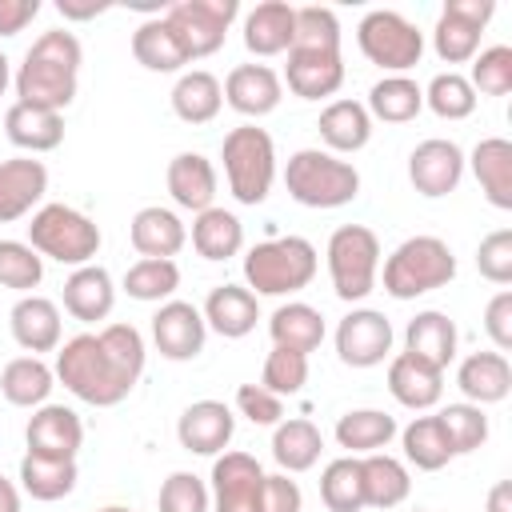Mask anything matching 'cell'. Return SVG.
<instances>
[{
    "mask_svg": "<svg viewBox=\"0 0 512 512\" xmlns=\"http://www.w3.org/2000/svg\"><path fill=\"white\" fill-rule=\"evenodd\" d=\"M144 336L132 324H104L100 332H80L56 348V380L92 408L120 404L144 376Z\"/></svg>",
    "mask_w": 512,
    "mask_h": 512,
    "instance_id": "cell-1",
    "label": "cell"
},
{
    "mask_svg": "<svg viewBox=\"0 0 512 512\" xmlns=\"http://www.w3.org/2000/svg\"><path fill=\"white\" fill-rule=\"evenodd\" d=\"M80 64H84V48H80V40L72 32L52 28L44 36H36V44L24 52V60H20L16 76H12L20 104L64 112L76 100Z\"/></svg>",
    "mask_w": 512,
    "mask_h": 512,
    "instance_id": "cell-2",
    "label": "cell"
},
{
    "mask_svg": "<svg viewBox=\"0 0 512 512\" xmlns=\"http://www.w3.org/2000/svg\"><path fill=\"white\" fill-rule=\"evenodd\" d=\"M316 268H320V256L304 236L260 240L244 256V280L252 296H292L312 284Z\"/></svg>",
    "mask_w": 512,
    "mask_h": 512,
    "instance_id": "cell-3",
    "label": "cell"
},
{
    "mask_svg": "<svg viewBox=\"0 0 512 512\" xmlns=\"http://www.w3.org/2000/svg\"><path fill=\"white\" fill-rule=\"evenodd\" d=\"M284 188L304 208H344L360 196V172L324 148H300L284 164Z\"/></svg>",
    "mask_w": 512,
    "mask_h": 512,
    "instance_id": "cell-4",
    "label": "cell"
},
{
    "mask_svg": "<svg viewBox=\"0 0 512 512\" xmlns=\"http://www.w3.org/2000/svg\"><path fill=\"white\" fill-rule=\"evenodd\" d=\"M452 276L456 256L440 236H408L384 260V292L392 300H416L424 292L452 284Z\"/></svg>",
    "mask_w": 512,
    "mask_h": 512,
    "instance_id": "cell-5",
    "label": "cell"
},
{
    "mask_svg": "<svg viewBox=\"0 0 512 512\" xmlns=\"http://www.w3.org/2000/svg\"><path fill=\"white\" fill-rule=\"evenodd\" d=\"M220 160H224V180L228 192L236 196V204H264L276 180V144L264 128L256 124H240L224 136L220 144Z\"/></svg>",
    "mask_w": 512,
    "mask_h": 512,
    "instance_id": "cell-6",
    "label": "cell"
},
{
    "mask_svg": "<svg viewBox=\"0 0 512 512\" xmlns=\"http://www.w3.org/2000/svg\"><path fill=\"white\" fill-rule=\"evenodd\" d=\"M100 228L92 216H84L80 208L72 204H40L32 212V224H28V244L56 260V264H68V268H84L96 260L100 252Z\"/></svg>",
    "mask_w": 512,
    "mask_h": 512,
    "instance_id": "cell-7",
    "label": "cell"
},
{
    "mask_svg": "<svg viewBox=\"0 0 512 512\" xmlns=\"http://www.w3.org/2000/svg\"><path fill=\"white\" fill-rule=\"evenodd\" d=\"M328 276H332V288L340 300L356 304L364 300L372 288H376V276H380V240L372 228L364 224H340L332 236H328Z\"/></svg>",
    "mask_w": 512,
    "mask_h": 512,
    "instance_id": "cell-8",
    "label": "cell"
},
{
    "mask_svg": "<svg viewBox=\"0 0 512 512\" xmlns=\"http://www.w3.org/2000/svg\"><path fill=\"white\" fill-rule=\"evenodd\" d=\"M356 44L364 60H372L388 76H408V68H416L424 56V32L392 8H372L356 28Z\"/></svg>",
    "mask_w": 512,
    "mask_h": 512,
    "instance_id": "cell-9",
    "label": "cell"
},
{
    "mask_svg": "<svg viewBox=\"0 0 512 512\" xmlns=\"http://www.w3.org/2000/svg\"><path fill=\"white\" fill-rule=\"evenodd\" d=\"M160 16L176 32V40L184 44L188 64H192V60H204L224 48V36H228L232 20L240 16V4L236 0H176Z\"/></svg>",
    "mask_w": 512,
    "mask_h": 512,
    "instance_id": "cell-10",
    "label": "cell"
},
{
    "mask_svg": "<svg viewBox=\"0 0 512 512\" xmlns=\"http://www.w3.org/2000/svg\"><path fill=\"white\" fill-rule=\"evenodd\" d=\"M496 16V0H444L432 28V48L444 64H468L480 52V32Z\"/></svg>",
    "mask_w": 512,
    "mask_h": 512,
    "instance_id": "cell-11",
    "label": "cell"
},
{
    "mask_svg": "<svg viewBox=\"0 0 512 512\" xmlns=\"http://www.w3.org/2000/svg\"><path fill=\"white\" fill-rule=\"evenodd\" d=\"M392 352V320L376 308H352L336 324V356L348 368H376Z\"/></svg>",
    "mask_w": 512,
    "mask_h": 512,
    "instance_id": "cell-12",
    "label": "cell"
},
{
    "mask_svg": "<svg viewBox=\"0 0 512 512\" xmlns=\"http://www.w3.org/2000/svg\"><path fill=\"white\" fill-rule=\"evenodd\" d=\"M264 468L248 452H220L212 460V512H260Z\"/></svg>",
    "mask_w": 512,
    "mask_h": 512,
    "instance_id": "cell-13",
    "label": "cell"
},
{
    "mask_svg": "<svg viewBox=\"0 0 512 512\" xmlns=\"http://www.w3.org/2000/svg\"><path fill=\"white\" fill-rule=\"evenodd\" d=\"M408 180L428 200H440V196L456 192L460 180H464V152H460V144L444 140V136L420 140L412 148V156H408Z\"/></svg>",
    "mask_w": 512,
    "mask_h": 512,
    "instance_id": "cell-14",
    "label": "cell"
},
{
    "mask_svg": "<svg viewBox=\"0 0 512 512\" xmlns=\"http://www.w3.org/2000/svg\"><path fill=\"white\" fill-rule=\"evenodd\" d=\"M208 324L196 304L188 300H164L152 316V344L164 360H196L204 352Z\"/></svg>",
    "mask_w": 512,
    "mask_h": 512,
    "instance_id": "cell-15",
    "label": "cell"
},
{
    "mask_svg": "<svg viewBox=\"0 0 512 512\" xmlns=\"http://www.w3.org/2000/svg\"><path fill=\"white\" fill-rule=\"evenodd\" d=\"M236 432V416L224 400H192L176 420V440L192 456H220Z\"/></svg>",
    "mask_w": 512,
    "mask_h": 512,
    "instance_id": "cell-16",
    "label": "cell"
},
{
    "mask_svg": "<svg viewBox=\"0 0 512 512\" xmlns=\"http://www.w3.org/2000/svg\"><path fill=\"white\" fill-rule=\"evenodd\" d=\"M24 444L32 456L76 460V452L84 444V424L64 404H40V408H32V416L24 424Z\"/></svg>",
    "mask_w": 512,
    "mask_h": 512,
    "instance_id": "cell-17",
    "label": "cell"
},
{
    "mask_svg": "<svg viewBox=\"0 0 512 512\" xmlns=\"http://www.w3.org/2000/svg\"><path fill=\"white\" fill-rule=\"evenodd\" d=\"M220 88H224V104L248 120L276 112L284 100V80L268 64H236Z\"/></svg>",
    "mask_w": 512,
    "mask_h": 512,
    "instance_id": "cell-18",
    "label": "cell"
},
{
    "mask_svg": "<svg viewBox=\"0 0 512 512\" xmlns=\"http://www.w3.org/2000/svg\"><path fill=\"white\" fill-rule=\"evenodd\" d=\"M8 328H12V340L28 352V356H40V352H56L60 348V308L56 300L40 296V292H28L12 304L8 312Z\"/></svg>",
    "mask_w": 512,
    "mask_h": 512,
    "instance_id": "cell-19",
    "label": "cell"
},
{
    "mask_svg": "<svg viewBox=\"0 0 512 512\" xmlns=\"http://www.w3.org/2000/svg\"><path fill=\"white\" fill-rule=\"evenodd\" d=\"M48 192V168L32 156L0 160V224L28 216Z\"/></svg>",
    "mask_w": 512,
    "mask_h": 512,
    "instance_id": "cell-20",
    "label": "cell"
},
{
    "mask_svg": "<svg viewBox=\"0 0 512 512\" xmlns=\"http://www.w3.org/2000/svg\"><path fill=\"white\" fill-rule=\"evenodd\" d=\"M284 80L288 92L300 100H324L336 96L344 84V60L340 52H304V48H288V64H284Z\"/></svg>",
    "mask_w": 512,
    "mask_h": 512,
    "instance_id": "cell-21",
    "label": "cell"
},
{
    "mask_svg": "<svg viewBox=\"0 0 512 512\" xmlns=\"http://www.w3.org/2000/svg\"><path fill=\"white\" fill-rule=\"evenodd\" d=\"M388 392L396 396V404H404L412 412H424V408L440 404V396H444V372L432 368L428 360L412 356V352H396L388 360Z\"/></svg>",
    "mask_w": 512,
    "mask_h": 512,
    "instance_id": "cell-22",
    "label": "cell"
},
{
    "mask_svg": "<svg viewBox=\"0 0 512 512\" xmlns=\"http://www.w3.org/2000/svg\"><path fill=\"white\" fill-rule=\"evenodd\" d=\"M456 388L468 404H500L512 392V364L504 352H468L456 368Z\"/></svg>",
    "mask_w": 512,
    "mask_h": 512,
    "instance_id": "cell-23",
    "label": "cell"
},
{
    "mask_svg": "<svg viewBox=\"0 0 512 512\" xmlns=\"http://www.w3.org/2000/svg\"><path fill=\"white\" fill-rule=\"evenodd\" d=\"M464 168H472V176L492 208H500V212L512 208V140L484 136L472 148V156H464Z\"/></svg>",
    "mask_w": 512,
    "mask_h": 512,
    "instance_id": "cell-24",
    "label": "cell"
},
{
    "mask_svg": "<svg viewBox=\"0 0 512 512\" xmlns=\"http://www.w3.org/2000/svg\"><path fill=\"white\" fill-rule=\"evenodd\" d=\"M128 240L140 256L148 260H172L184 244H188V228L184 220L172 212V208H160V204H148L132 216L128 224Z\"/></svg>",
    "mask_w": 512,
    "mask_h": 512,
    "instance_id": "cell-25",
    "label": "cell"
},
{
    "mask_svg": "<svg viewBox=\"0 0 512 512\" xmlns=\"http://www.w3.org/2000/svg\"><path fill=\"white\" fill-rule=\"evenodd\" d=\"M116 304V284L108 276V268L100 264H84V268H72V276L64 280V312L80 324H96V320H108Z\"/></svg>",
    "mask_w": 512,
    "mask_h": 512,
    "instance_id": "cell-26",
    "label": "cell"
},
{
    "mask_svg": "<svg viewBox=\"0 0 512 512\" xmlns=\"http://www.w3.org/2000/svg\"><path fill=\"white\" fill-rule=\"evenodd\" d=\"M200 316H204V324H208L216 336L240 340V336H248V332L256 328V320H260V300H256L248 288H240V284H216V288L208 292Z\"/></svg>",
    "mask_w": 512,
    "mask_h": 512,
    "instance_id": "cell-27",
    "label": "cell"
},
{
    "mask_svg": "<svg viewBox=\"0 0 512 512\" xmlns=\"http://www.w3.org/2000/svg\"><path fill=\"white\" fill-rule=\"evenodd\" d=\"M296 8L288 0H264L244 16V48L252 56H280L292 48Z\"/></svg>",
    "mask_w": 512,
    "mask_h": 512,
    "instance_id": "cell-28",
    "label": "cell"
},
{
    "mask_svg": "<svg viewBox=\"0 0 512 512\" xmlns=\"http://www.w3.org/2000/svg\"><path fill=\"white\" fill-rule=\"evenodd\" d=\"M164 180H168V196L188 212H204L216 200V168L200 152H176L168 160Z\"/></svg>",
    "mask_w": 512,
    "mask_h": 512,
    "instance_id": "cell-29",
    "label": "cell"
},
{
    "mask_svg": "<svg viewBox=\"0 0 512 512\" xmlns=\"http://www.w3.org/2000/svg\"><path fill=\"white\" fill-rule=\"evenodd\" d=\"M4 136L20 148V152H28V156H36V152H52V148H60V140H64V112H48V108H32V104H12L8 112H4Z\"/></svg>",
    "mask_w": 512,
    "mask_h": 512,
    "instance_id": "cell-30",
    "label": "cell"
},
{
    "mask_svg": "<svg viewBox=\"0 0 512 512\" xmlns=\"http://www.w3.org/2000/svg\"><path fill=\"white\" fill-rule=\"evenodd\" d=\"M456 340H460L456 324H452L444 312H436V308L416 312V316L408 320V328H404V352L428 360V364L440 368V372L456 360Z\"/></svg>",
    "mask_w": 512,
    "mask_h": 512,
    "instance_id": "cell-31",
    "label": "cell"
},
{
    "mask_svg": "<svg viewBox=\"0 0 512 512\" xmlns=\"http://www.w3.org/2000/svg\"><path fill=\"white\" fill-rule=\"evenodd\" d=\"M316 132L324 140V152L340 156V152H360L368 140H372V116L360 100H332L320 120H316Z\"/></svg>",
    "mask_w": 512,
    "mask_h": 512,
    "instance_id": "cell-32",
    "label": "cell"
},
{
    "mask_svg": "<svg viewBox=\"0 0 512 512\" xmlns=\"http://www.w3.org/2000/svg\"><path fill=\"white\" fill-rule=\"evenodd\" d=\"M360 472H364V508H400L412 492V476L404 468V460L388 456V452H368L360 456Z\"/></svg>",
    "mask_w": 512,
    "mask_h": 512,
    "instance_id": "cell-33",
    "label": "cell"
},
{
    "mask_svg": "<svg viewBox=\"0 0 512 512\" xmlns=\"http://www.w3.org/2000/svg\"><path fill=\"white\" fill-rule=\"evenodd\" d=\"M268 332L276 348H292V352H316L324 344V316L320 308L304 304V300H288L268 316Z\"/></svg>",
    "mask_w": 512,
    "mask_h": 512,
    "instance_id": "cell-34",
    "label": "cell"
},
{
    "mask_svg": "<svg viewBox=\"0 0 512 512\" xmlns=\"http://www.w3.org/2000/svg\"><path fill=\"white\" fill-rule=\"evenodd\" d=\"M52 388H56V372L40 356H16L0 372V396L8 404H16V408H40V404H48Z\"/></svg>",
    "mask_w": 512,
    "mask_h": 512,
    "instance_id": "cell-35",
    "label": "cell"
},
{
    "mask_svg": "<svg viewBox=\"0 0 512 512\" xmlns=\"http://www.w3.org/2000/svg\"><path fill=\"white\" fill-rule=\"evenodd\" d=\"M396 416H388L384 408H352L336 420V444L348 448L352 456H368V452H384L396 436Z\"/></svg>",
    "mask_w": 512,
    "mask_h": 512,
    "instance_id": "cell-36",
    "label": "cell"
},
{
    "mask_svg": "<svg viewBox=\"0 0 512 512\" xmlns=\"http://www.w3.org/2000/svg\"><path fill=\"white\" fill-rule=\"evenodd\" d=\"M220 108H224V88L212 72L204 68L180 72V80L172 84V112L184 124H208L220 116Z\"/></svg>",
    "mask_w": 512,
    "mask_h": 512,
    "instance_id": "cell-37",
    "label": "cell"
},
{
    "mask_svg": "<svg viewBox=\"0 0 512 512\" xmlns=\"http://www.w3.org/2000/svg\"><path fill=\"white\" fill-rule=\"evenodd\" d=\"M192 248L204 256V260H232L240 248H244V224H240V216L236 212H228V208H204V212H196V220H192Z\"/></svg>",
    "mask_w": 512,
    "mask_h": 512,
    "instance_id": "cell-38",
    "label": "cell"
},
{
    "mask_svg": "<svg viewBox=\"0 0 512 512\" xmlns=\"http://www.w3.org/2000/svg\"><path fill=\"white\" fill-rule=\"evenodd\" d=\"M324 452V436L312 420L304 416H292V420H280L276 432H272V460L280 464V472H308Z\"/></svg>",
    "mask_w": 512,
    "mask_h": 512,
    "instance_id": "cell-39",
    "label": "cell"
},
{
    "mask_svg": "<svg viewBox=\"0 0 512 512\" xmlns=\"http://www.w3.org/2000/svg\"><path fill=\"white\" fill-rule=\"evenodd\" d=\"M132 56L140 68L148 72H180L188 64L184 44L176 40V32L168 28L164 16H148L136 32H132Z\"/></svg>",
    "mask_w": 512,
    "mask_h": 512,
    "instance_id": "cell-40",
    "label": "cell"
},
{
    "mask_svg": "<svg viewBox=\"0 0 512 512\" xmlns=\"http://www.w3.org/2000/svg\"><path fill=\"white\" fill-rule=\"evenodd\" d=\"M368 116L384 124H408L424 108V88L412 76H384L368 88Z\"/></svg>",
    "mask_w": 512,
    "mask_h": 512,
    "instance_id": "cell-41",
    "label": "cell"
},
{
    "mask_svg": "<svg viewBox=\"0 0 512 512\" xmlns=\"http://www.w3.org/2000/svg\"><path fill=\"white\" fill-rule=\"evenodd\" d=\"M76 480H80L76 460H52V456H32V452H24L20 460V488L32 500H44V504L64 500L72 496Z\"/></svg>",
    "mask_w": 512,
    "mask_h": 512,
    "instance_id": "cell-42",
    "label": "cell"
},
{
    "mask_svg": "<svg viewBox=\"0 0 512 512\" xmlns=\"http://www.w3.org/2000/svg\"><path fill=\"white\" fill-rule=\"evenodd\" d=\"M400 444H404V460L416 464L420 472H440V468L452 460V444H448V436H444L440 416H416V420L400 432Z\"/></svg>",
    "mask_w": 512,
    "mask_h": 512,
    "instance_id": "cell-43",
    "label": "cell"
},
{
    "mask_svg": "<svg viewBox=\"0 0 512 512\" xmlns=\"http://www.w3.org/2000/svg\"><path fill=\"white\" fill-rule=\"evenodd\" d=\"M320 500L328 512H360L364 508V472L360 456H336L320 472Z\"/></svg>",
    "mask_w": 512,
    "mask_h": 512,
    "instance_id": "cell-44",
    "label": "cell"
},
{
    "mask_svg": "<svg viewBox=\"0 0 512 512\" xmlns=\"http://www.w3.org/2000/svg\"><path fill=\"white\" fill-rule=\"evenodd\" d=\"M176 288H180L176 260H148V256H140L124 272V292L132 300H140V304H164V300H172Z\"/></svg>",
    "mask_w": 512,
    "mask_h": 512,
    "instance_id": "cell-45",
    "label": "cell"
},
{
    "mask_svg": "<svg viewBox=\"0 0 512 512\" xmlns=\"http://www.w3.org/2000/svg\"><path fill=\"white\" fill-rule=\"evenodd\" d=\"M476 92H472V84H468V76H460V72H436L432 80H428V88H424V104L440 116V120H464V116H472L476 112Z\"/></svg>",
    "mask_w": 512,
    "mask_h": 512,
    "instance_id": "cell-46",
    "label": "cell"
},
{
    "mask_svg": "<svg viewBox=\"0 0 512 512\" xmlns=\"http://www.w3.org/2000/svg\"><path fill=\"white\" fill-rule=\"evenodd\" d=\"M436 416H440V424H444V436H448V444H452V456H468V452L484 448V440H488V416H484L480 404L460 400V404L440 408Z\"/></svg>",
    "mask_w": 512,
    "mask_h": 512,
    "instance_id": "cell-47",
    "label": "cell"
},
{
    "mask_svg": "<svg viewBox=\"0 0 512 512\" xmlns=\"http://www.w3.org/2000/svg\"><path fill=\"white\" fill-rule=\"evenodd\" d=\"M44 280V256L28 240H0V288L28 296Z\"/></svg>",
    "mask_w": 512,
    "mask_h": 512,
    "instance_id": "cell-48",
    "label": "cell"
},
{
    "mask_svg": "<svg viewBox=\"0 0 512 512\" xmlns=\"http://www.w3.org/2000/svg\"><path fill=\"white\" fill-rule=\"evenodd\" d=\"M292 48H304V52H340V20H336V12L332 8H320V4L296 8Z\"/></svg>",
    "mask_w": 512,
    "mask_h": 512,
    "instance_id": "cell-49",
    "label": "cell"
},
{
    "mask_svg": "<svg viewBox=\"0 0 512 512\" xmlns=\"http://www.w3.org/2000/svg\"><path fill=\"white\" fill-rule=\"evenodd\" d=\"M304 384H308V356L272 344V352L264 360V372H260V388H268L272 396L284 400V396H296Z\"/></svg>",
    "mask_w": 512,
    "mask_h": 512,
    "instance_id": "cell-50",
    "label": "cell"
},
{
    "mask_svg": "<svg viewBox=\"0 0 512 512\" xmlns=\"http://www.w3.org/2000/svg\"><path fill=\"white\" fill-rule=\"evenodd\" d=\"M472 92L480 96H508L512 92V48L508 44H492L484 52L472 56V76H468Z\"/></svg>",
    "mask_w": 512,
    "mask_h": 512,
    "instance_id": "cell-51",
    "label": "cell"
},
{
    "mask_svg": "<svg viewBox=\"0 0 512 512\" xmlns=\"http://www.w3.org/2000/svg\"><path fill=\"white\" fill-rule=\"evenodd\" d=\"M160 512H208L212 508V492L196 472H172L160 484Z\"/></svg>",
    "mask_w": 512,
    "mask_h": 512,
    "instance_id": "cell-52",
    "label": "cell"
},
{
    "mask_svg": "<svg viewBox=\"0 0 512 512\" xmlns=\"http://www.w3.org/2000/svg\"><path fill=\"white\" fill-rule=\"evenodd\" d=\"M476 268L492 284H512V228H496L476 248Z\"/></svg>",
    "mask_w": 512,
    "mask_h": 512,
    "instance_id": "cell-53",
    "label": "cell"
},
{
    "mask_svg": "<svg viewBox=\"0 0 512 512\" xmlns=\"http://www.w3.org/2000/svg\"><path fill=\"white\" fill-rule=\"evenodd\" d=\"M236 412H240L244 420H252L256 428H276V424L284 420V400L272 396V392L260 388V384H240V388H236Z\"/></svg>",
    "mask_w": 512,
    "mask_h": 512,
    "instance_id": "cell-54",
    "label": "cell"
},
{
    "mask_svg": "<svg viewBox=\"0 0 512 512\" xmlns=\"http://www.w3.org/2000/svg\"><path fill=\"white\" fill-rule=\"evenodd\" d=\"M304 508V492L288 472H264V488H260V512H300Z\"/></svg>",
    "mask_w": 512,
    "mask_h": 512,
    "instance_id": "cell-55",
    "label": "cell"
},
{
    "mask_svg": "<svg viewBox=\"0 0 512 512\" xmlns=\"http://www.w3.org/2000/svg\"><path fill=\"white\" fill-rule=\"evenodd\" d=\"M484 332L496 344V352H508L512 348V292L508 288H500L488 300V308H484Z\"/></svg>",
    "mask_w": 512,
    "mask_h": 512,
    "instance_id": "cell-56",
    "label": "cell"
},
{
    "mask_svg": "<svg viewBox=\"0 0 512 512\" xmlns=\"http://www.w3.org/2000/svg\"><path fill=\"white\" fill-rule=\"evenodd\" d=\"M40 16V0H0V36L24 32Z\"/></svg>",
    "mask_w": 512,
    "mask_h": 512,
    "instance_id": "cell-57",
    "label": "cell"
},
{
    "mask_svg": "<svg viewBox=\"0 0 512 512\" xmlns=\"http://www.w3.org/2000/svg\"><path fill=\"white\" fill-rule=\"evenodd\" d=\"M112 4H104V0H56V12L64 16V20H96V16H104Z\"/></svg>",
    "mask_w": 512,
    "mask_h": 512,
    "instance_id": "cell-58",
    "label": "cell"
},
{
    "mask_svg": "<svg viewBox=\"0 0 512 512\" xmlns=\"http://www.w3.org/2000/svg\"><path fill=\"white\" fill-rule=\"evenodd\" d=\"M484 512H512V480H496L492 484Z\"/></svg>",
    "mask_w": 512,
    "mask_h": 512,
    "instance_id": "cell-59",
    "label": "cell"
},
{
    "mask_svg": "<svg viewBox=\"0 0 512 512\" xmlns=\"http://www.w3.org/2000/svg\"><path fill=\"white\" fill-rule=\"evenodd\" d=\"M0 512H20V488L0 476Z\"/></svg>",
    "mask_w": 512,
    "mask_h": 512,
    "instance_id": "cell-60",
    "label": "cell"
},
{
    "mask_svg": "<svg viewBox=\"0 0 512 512\" xmlns=\"http://www.w3.org/2000/svg\"><path fill=\"white\" fill-rule=\"evenodd\" d=\"M12 84V64H8V56L0 52V96H4V88Z\"/></svg>",
    "mask_w": 512,
    "mask_h": 512,
    "instance_id": "cell-61",
    "label": "cell"
},
{
    "mask_svg": "<svg viewBox=\"0 0 512 512\" xmlns=\"http://www.w3.org/2000/svg\"><path fill=\"white\" fill-rule=\"evenodd\" d=\"M96 512H136V508H124V504H104V508H96Z\"/></svg>",
    "mask_w": 512,
    "mask_h": 512,
    "instance_id": "cell-62",
    "label": "cell"
},
{
    "mask_svg": "<svg viewBox=\"0 0 512 512\" xmlns=\"http://www.w3.org/2000/svg\"><path fill=\"white\" fill-rule=\"evenodd\" d=\"M416 512H424V508H416Z\"/></svg>",
    "mask_w": 512,
    "mask_h": 512,
    "instance_id": "cell-63",
    "label": "cell"
}]
</instances>
